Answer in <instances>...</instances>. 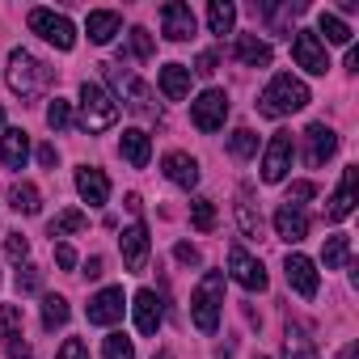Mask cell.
Here are the masks:
<instances>
[{
	"label": "cell",
	"mask_w": 359,
	"mask_h": 359,
	"mask_svg": "<svg viewBox=\"0 0 359 359\" xmlns=\"http://www.w3.org/2000/svg\"><path fill=\"white\" fill-rule=\"evenodd\" d=\"M51 81H55V68H47L39 55H30L26 47H13L9 51V89L18 93V97H43L47 89H51Z\"/></svg>",
	"instance_id": "1"
},
{
	"label": "cell",
	"mask_w": 359,
	"mask_h": 359,
	"mask_svg": "<svg viewBox=\"0 0 359 359\" xmlns=\"http://www.w3.org/2000/svg\"><path fill=\"white\" fill-rule=\"evenodd\" d=\"M309 102H313V97H309V85H304L300 76H292V72H279V76H271V85L262 89L258 114H266V118H287V114L304 110Z\"/></svg>",
	"instance_id": "2"
},
{
	"label": "cell",
	"mask_w": 359,
	"mask_h": 359,
	"mask_svg": "<svg viewBox=\"0 0 359 359\" xmlns=\"http://www.w3.org/2000/svg\"><path fill=\"white\" fill-rule=\"evenodd\" d=\"M220 313H224V271H208L191 296V317L203 334H216Z\"/></svg>",
	"instance_id": "3"
},
{
	"label": "cell",
	"mask_w": 359,
	"mask_h": 359,
	"mask_svg": "<svg viewBox=\"0 0 359 359\" xmlns=\"http://www.w3.org/2000/svg\"><path fill=\"white\" fill-rule=\"evenodd\" d=\"M106 68V81L114 85V93H118V102L131 110V114H140V118H156V106H152V89L135 76V72H123L118 64H102Z\"/></svg>",
	"instance_id": "4"
},
{
	"label": "cell",
	"mask_w": 359,
	"mask_h": 359,
	"mask_svg": "<svg viewBox=\"0 0 359 359\" xmlns=\"http://www.w3.org/2000/svg\"><path fill=\"white\" fill-rule=\"evenodd\" d=\"M114 123H118V102H114L102 85L85 81V85H81V127L93 135V131H110Z\"/></svg>",
	"instance_id": "5"
},
{
	"label": "cell",
	"mask_w": 359,
	"mask_h": 359,
	"mask_svg": "<svg viewBox=\"0 0 359 359\" xmlns=\"http://www.w3.org/2000/svg\"><path fill=\"white\" fill-rule=\"evenodd\" d=\"M30 30L34 34H43L51 47H60V51H72L76 47V26L64 18V13H55V9H34L30 13Z\"/></svg>",
	"instance_id": "6"
},
{
	"label": "cell",
	"mask_w": 359,
	"mask_h": 359,
	"mask_svg": "<svg viewBox=\"0 0 359 359\" xmlns=\"http://www.w3.org/2000/svg\"><path fill=\"white\" fill-rule=\"evenodd\" d=\"M224 118H229V93L224 89H203L195 102H191V123L199 127V131H220L224 127Z\"/></svg>",
	"instance_id": "7"
},
{
	"label": "cell",
	"mask_w": 359,
	"mask_h": 359,
	"mask_svg": "<svg viewBox=\"0 0 359 359\" xmlns=\"http://www.w3.org/2000/svg\"><path fill=\"white\" fill-rule=\"evenodd\" d=\"M292 60H296V68H304L309 76H325V72H330L325 43H321L313 30H296V34H292Z\"/></svg>",
	"instance_id": "8"
},
{
	"label": "cell",
	"mask_w": 359,
	"mask_h": 359,
	"mask_svg": "<svg viewBox=\"0 0 359 359\" xmlns=\"http://www.w3.org/2000/svg\"><path fill=\"white\" fill-rule=\"evenodd\" d=\"M292 131H275L271 140H266V148H262V182H283L287 177V169H292Z\"/></svg>",
	"instance_id": "9"
},
{
	"label": "cell",
	"mask_w": 359,
	"mask_h": 359,
	"mask_svg": "<svg viewBox=\"0 0 359 359\" xmlns=\"http://www.w3.org/2000/svg\"><path fill=\"white\" fill-rule=\"evenodd\" d=\"M118 245H123V266H127L131 275H140V271L148 266V254H152V237H148V224H144V220H135L131 229H123Z\"/></svg>",
	"instance_id": "10"
},
{
	"label": "cell",
	"mask_w": 359,
	"mask_h": 359,
	"mask_svg": "<svg viewBox=\"0 0 359 359\" xmlns=\"http://www.w3.org/2000/svg\"><path fill=\"white\" fill-rule=\"evenodd\" d=\"M229 271H233V279L245 287V292H266V271H262V262L245 250V245H233L229 250Z\"/></svg>",
	"instance_id": "11"
},
{
	"label": "cell",
	"mask_w": 359,
	"mask_h": 359,
	"mask_svg": "<svg viewBox=\"0 0 359 359\" xmlns=\"http://www.w3.org/2000/svg\"><path fill=\"white\" fill-rule=\"evenodd\" d=\"M161 34L169 43H187L195 34V9L182 5V0H169V5L161 9Z\"/></svg>",
	"instance_id": "12"
},
{
	"label": "cell",
	"mask_w": 359,
	"mask_h": 359,
	"mask_svg": "<svg viewBox=\"0 0 359 359\" xmlns=\"http://www.w3.org/2000/svg\"><path fill=\"white\" fill-rule=\"evenodd\" d=\"M283 275H287V283H292L296 296H304V300L317 296V283H321V279H317V262H313V258H304V254H287Z\"/></svg>",
	"instance_id": "13"
},
{
	"label": "cell",
	"mask_w": 359,
	"mask_h": 359,
	"mask_svg": "<svg viewBox=\"0 0 359 359\" xmlns=\"http://www.w3.org/2000/svg\"><path fill=\"white\" fill-rule=\"evenodd\" d=\"M334 152H338V135H334V127L313 123V127L304 131V161H309L313 169H321Z\"/></svg>",
	"instance_id": "14"
},
{
	"label": "cell",
	"mask_w": 359,
	"mask_h": 359,
	"mask_svg": "<svg viewBox=\"0 0 359 359\" xmlns=\"http://www.w3.org/2000/svg\"><path fill=\"white\" fill-rule=\"evenodd\" d=\"M355 187H359V165H346L342 169V182H338V191H334V199L325 208V220L330 224H338V220H346L355 212Z\"/></svg>",
	"instance_id": "15"
},
{
	"label": "cell",
	"mask_w": 359,
	"mask_h": 359,
	"mask_svg": "<svg viewBox=\"0 0 359 359\" xmlns=\"http://www.w3.org/2000/svg\"><path fill=\"white\" fill-rule=\"evenodd\" d=\"M131 313H135V330H140V334H156L161 321H165V309H161V300H156L152 287H140V292H135Z\"/></svg>",
	"instance_id": "16"
},
{
	"label": "cell",
	"mask_w": 359,
	"mask_h": 359,
	"mask_svg": "<svg viewBox=\"0 0 359 359\" xmlns=\"http://www.w3.org/2000/svg\"><path fill=\"white\" fill-rule=\"evenodd\" d=\"M76 191H81V199L89 208H106V199H110V177L102 169H93V165H81L76 169Z\"/></svg>",
	"instance_id": "17"
},
{
	"label": "cell",
	"mask_w": 359,
	"mask_h": 359,
	"mask_svg": "<svg viewBox=\"0 0 359 359\" xmlns=\"http://www.w3.org/2000/svg\"><path fill=\"white\" fill-rule=\"evenodd\" d=\"M123 287H102L93 300H89V325H114L123 317Z\"/></svg>",
	"instance_id": "18"
},
{
	"label": "cell",
	"mask_w": 359,
	"mask_h": 359,
	"mask_svg": "<svg viewBox=\"0 0 359 359\" xmlns=\"http://www.w3.org/2000/svg\"><path fill=\"white\" fill-rule=\"evenodd\" d=\"M161 165H165V177H169L173 187H182V191H195V187H199V161H195V156L169 152Z\"/></svg>",
	"instance_id": "19"
},
{
	"label": "cell",
	"mask_w": 359,
	"mask_h": 359,
	"mask_svg": "<svg viewBox=\"0 0 359 359\" xmlns=\"http://www.w3.org/2000/svg\"><path fill=\"white\" fill-rule=\"evenodd\" d=\"M0 161H5V169H26V161H30V135L22 127H5V135H0Z\"/></svg>",
	"instance_id": "20"
},
{
	"label": "cell",
	"mask_w": 359,
	"mask_h": 359,
	"mask_svg": "<svg viewBox=\"0 0 359 359\" xmlns=\"http://www.w3.org/2000/svg\"><path fill=\"white\" fill-rule=\"evenodd\" d=\"M118 30H123V18H118L114 9H93V13L85 18V34H89V43H97V47L114 43Z\"/></svg>",
	"instance_id": "21"
},
{
	"label": "cell",
	"mask_w": 359,
	"mask_h": 359,
	"mask_svg": "<svg viewBox=\"0 0 359 359\" xmlns=\"http://www.w3.org/2000/svg\"><path fill=\"white\" fill-rule=\"evenodd\" d=\"M275 233L287 241V245H300L304 237H309V216L300 212V208H292V203H283L279 212H275Z\"/></svg>",
	"instance_id": "22"
},
{
	"label": "cell",
	"mask_w": 359,
	"mask_h": 359,
	"mask_svg": "<svg viewBox=\"0 0 359 359\" xmlns=\"http://www.w3.org/2000/svg\"><path fill=\"white\" fill-rule=\"evenodd\" d=\"M233 55H237V64H245V68H266V64H271V43L258 39V34H237Z\"/></svg>",
	"instance_id": "23"
},
{
	"label": "cell",
	"mask_w": 359,
	"mask_h": 359,
	"mask_svg": "<svg viewBox=\"0 0 359 359\" xmlns=\"http://www.w3.org/2000/svg\"><path fill=\"white\" fill-rule=\"evenodd\" d=\"M118 152H123V161H127L131 169H144V165L152 161V140H148V131H140V127L123 131V140H118Z\"/></svg>",
	"instance_id": "24"
},
{
	"label": "cell",
	"mask_w": 359,
	"mask_h": 359,
	"mask_svg": "<svg viewBox=\"0 0 359 359\" xmlns=\"http://www.w3.org/2000/svg\"><path fill=\"white\" fill-rule=\"evenodd\" d=\"M161 93H165L169 102H182V97L191 93V68H187V64H165V68H161Z\"/></svg>",
	"instance_id": "25"
},
{
	"label": "cell",
	"mask_w": 359,
	"mask_h": 359,
	"mask_svg": "<svg viewBox=\"0 0 359 359\" xmlns=\"http://www.w3.org/2000/svg\"><path fill=\"white\" fill-rule=\"evenodd\" d=\"M283 359H317V346H313L309 330L296 325V321H287V330H283Z\"/></svg>",
	"instance_id": "26"
},
{
	"label": "cell",
	"mask_w": 359,
	"mask_h": 359,
	"mask_svg": "<svg viewBox=\"0 0 359 359\" xmlns=\"http://www.w3.org/2000/svg\"><path fill=\"white\" fill-rule=\"evenodd\" d=\"M9 203H13V212H22V216H39V212H43V195H39L34 182H13V187H9Z\"/></svg>",
	"instance_id": "27"
},
{
	"label": "cell",
	"mask_w": 359,
	"mask_h": 359,
	"mask_svg": "<svg viewBox=\"0 0 359 359\" xmlns=\"http://www.w3.org/2000/svg\"><path fill=\"white\" fill-rule=\"evenodd\" d=\"M233 26H237V5H229V0H212L208 5V30L212 34H233Z\"/></svg>",
	"instance_id": "28"
},
{
	"label": "cell",
	"mask_w": 359,
	"mask_h": 359,
	"mask_svg": "<svg viewBox=\"0 0 359 359\" xmlns=\"http://www.w3.org/2000/svg\"><path fill=\"white\" fill-rule=\"evenodd\" d=\"M300 9H304V5H292V0H287V5H266V0L258 5V13L266 18V26H271L275 34H287V30H292L287 22H292V18H296Z\"/></svg>",
	"instance_id": "29"
},
{
	"label": "cell",
	"mask_w": 359,
	"mask_h": 359,
	"mask_svg": "<svg viewBox=\"0 0 359 359\" xmlns=\"http://www.w3.org/2000/svg\"><path fill=\"white\" fill-rule=\"evenodd\" d=\"M321 262H325V271H342V266L351 262V237H342V233H334V237H325V250H321Z\"/></svg>",
	"instance_id": "30"
},
{
	"label": "cell",
	"mask_w": 359,
	"mask_h": 359,
	"mask_svg": "<svg viewBox=\"0 0 359 359\" xmlns=\"http://www.w3.org/2000/svg\"><path fill=\"white\" fill-rule=\"evenodd\" d=\"M68 300L64 296H43V330H60V325H68Z\"/></svg>",
	"instance_id": "31"
},
{
	"label": "cell",
	"mask_w": 359,
	"mask_h": 359,
	"mask_svg": "<svg viewBox=\"0 0 359 359\" xmlns=\"http://www.w3.org/2000/svg\"><path fill=\"white\" fill-rule=\"evenodd\" d=\"M321 34H325V43H334V47H351V26H346L342 18H334V13H321Z\"/></svg>",
	"instance_id": "32"
},
{
	"label": "cell",
	"mask_w": 359,
	"mask_h": 359,
	"mask_svg": "<svg viewBox=\"0 0 359 359\" xmlns=\"http://www.w3.org/2000/svg\"><path fill=\"white\" fill-rule=\"evenodd\" d=\"M229 152H233L237 161H250V156L258 152V135H254L250 127H237V131L229 135Z\"/></svg>",
	"instance_id": "33"
},
{
	"label": "cell",
	"mask_w": 359,
	"mask_h": 359,
	"mask_svg": "<svg viewBox=\"0 0 359 359\" xmlns=\"http://www.w3.org/2000/svg\"><path fill=\"white\" fill-rule=\"evenodd\" d=\"M237 220H241V233H245V237H258V233H262V216L254 212L250 195H241V199H237Z\"/></svg>",
	"instance_id": "34"
},
{
	"label": "cell",
	"mask_w": 359,
	"mask_h": 359,
	"mask_svg": "<svg viewBox=\"0 0 359 359\" xmlns=\"http://www.w3.org/2000/svg\"><path fill=\"white\" fill-rule=\"evenodd\" d=\"M81 229H85V212H76V208H68L51 220V237H68V233H81Z\"/></svg>",
	"instance_id": "35"
},
{
	"label": "cell",
	"mask_w": 359,
	"mask_h": 359,
	"mask_svg": "<svg viewBox=\"0 0 359 359\" xmlns=\"http://www.w3.org/2000/svg\"><path fill=\"white\" fill-rule=\"evenodd\" d=\"M0 338H22V309L18 304H0Z\"/></svg>",
	"instance_id": "36"
},
{
	"label": "cell",
	"mask_w": 359,
	"mask_h": 359,
	"mask_svg": "<svg viewBox=\"0 0 359 359\" xmlns=\"http://www.w3.org/2000/svg\"><path fill=\"white\" fill-rule=\"evenodd\" d=\"M47 127H51V131H68V127H72V102L55 97V102L47 106Z\"/></svg>",
	"instance_id": "37"
},
{
	"label": "cell",
	"mask_w": 359,
	"mask_h": 359,
	"mask_svg": "<svg viewBox=\"0 0 359 359\" xmlns=\"http://www.w3.org/2000/svg\"><path fill=\"white\" fill-rule=\"evenodd\" d=\"M191 220H195L199 233H212V229H216V203H212V199H195V203H191Z\"/></svg>",
	"instance_id": "38"
},
{
	"label": "cell",
	"mask_w": 359,
	"mask_h": 359,
	"mask_svg": "<svg viewBox=\"0 0 359 359\" xmlns=\"http://www.w3.org/2000/svg\"><path fill=\"white\" fill-rule=\"evenodd\" d=\"M18 292H22V296H34V292H43V271L26 262V266L18 271Z\"/></svg>",
	"instance_id": "39"
},
{
	"label": "cell",
	"mask_w": 359,
	"mask_h": 359,
	"mask_svg": "<svg viewBox=\"0 0 359 359\" xmlns=\"http://www.w3.org/2000/svg\"><path fill=\"white\" fill-rule=\"evenodd\" d=\"M106 359H135V342L127 334H110L106 338Z\"/></svg>",
	"instance_id": "40"
},
{
	"label": "cell",
	"mask_w": 359,
	"mask_h": 359,
	"mask_svg": "<svg viewBox=\"0 0 359 359\" xmlns=\"http://www.w3.org/2000/svg\"><path fill=\"white\" fill-rule=\"evenodd\" d=\"M131 55L135 60H148L152 55V34L144 26H131Z\"/></svg>",
	"instance_id": "41"
},
{
	"label": "cell",
	"mask_w": 359,
	"mask_h": 359,
	"mask_svg": "<svg viewBox=\"0 0 359 359\" xmlns=\"http://www.w3.org/2000/svg\"><path fill=\"white\" fill-rule=\"evenodd\" d=\"M5 254H9V258H13V262L22 266V262L30 258V241H26L22 233H9V241H5Z\"/></svg>",
	"instance_id": "42"
},
{
	"label": "cell",
	"mask_w": 359,
	"mask_h": 359,
	"mask_svg": "<svg viewBox=\"0 0 359 359\" xmlns=\"http://www.w3.org/2000/svg\"><path fill=\"white\" fill-rule=\"evenodd\" d=\"M313 195H317V187H313V182H292V187H287V203H292V208H300V203H304V199H313Z\"/></svg>",
	"instance_id": "43"
},
{
	"label": "cell",
	"mask_w": 359,
	"mask_h": 359,
	"mask_svg": "<svg viewBox=\"0 0 359 359\" xmlns=\"http://www.w3.org/2000/svg\"><path fill=\"white\" fill-rule=\"evenodd\" d=\"M55 359H89V346L81 342V338H68L64 346H60V355Z\"/></svg>",
	"instance_id": "44"
},
{
	"label": "cell",
	"mask_w": 359,
	"mask_h": 359,
	"mask_svg": "<svg viewBox=\"0 0 359 359\" xmlns=\"http://www.w3.org/2000/svg\"><path fill=\"white\" fill-rule=\"evenodd\" d=\"M5 351H9L13 359H34V351H30V342H26V334H22V338H9V342H5Z\"/></svg>",
	"instance_id": "45"
},
{
	"label": "cell",
	"mask_w": 359,
	"mask_h": 359,
	"mask_svg": "<svg viewBox=\"0 0 359 359\" xmlns=\"http://www.w3.org/2000/svg\"><path fill=\"white\" fill-rule=\"evenodd\" d=\"M173 258H177V262H187V266H199V250L187 245V241H177V245H173Z\"/></svg>",
	"instance_id": "46"
},
{
	"label": "cell",
	"mask_w": 359,
	"mask_h": 359,
	"mask_svg": "<svg viewBox=\"0 0 359 359\" xmlns=\"http://www.w3.org/2000/svg\"><path fill=\"white\" fill-rule=\"evenodd\" d=\"M55 262H60V266H64V271H72V266H76V250H72V245H64V241H60V245H55Z\"/></svg>",
	"instance_id": "47"
},
{
	"label": "cell",
	"mask_w": 359,
	"mask_h": 359,
	"mask_svg": "<svg viewBox=\"0 0 359 359\" xmlns=\"http://www.w3.org/2000/svg\"><path fill=\"white\" fill-rule=\"evenodd\" d=\"M195 72H199V76H212V72H216V51H203V55L195 60Z\"/></svg>",
	"instance_id": "48"
},
{
	"label": "cell",
	"mask_w": 359,
	"mask_h": 359,
	"mask_svg": "<svg viewBox=\"0 0 359 359\" xmlns=\"http://www.w3.org/2000/svg\"><path fill=\"white\" fill-rule=\"evenodd\" d=\"M55 161H60L55 144H43V148H39V165H43V169H55Z\"/></svg>",
	"instance_id": "49"
},
{
	"label": "cell",
	"mask_w": 359,
	"mask_h": 359,
	"mask_svg": "<svg viewBox=\"0 0 359 359\" xmlns=\"http://www.w3.org/2000/svg\"><path fill=\"white\" fill-rule=\"evenodd\" d=\"M346 68L359 72V47H346Z\"/></svg>",
	"instance_id": "50"
},
{
	"label": "cell",
	"mask_w": 359,
	"mask_h": 359,
	"mask_svg": "<svg viewBox=\"0 0 359 359\" xmlns=\"http://www.w3.org/2000/svg\"><path fill=\"white\" fill-rule=\"evenodd\" d=\"M85 275L97 279V275H102V258H89V262H85Z\"/></svg>",
	"instance_id": "51"
},
{
	"label": "cell",
	"mask_w": 359,
	"mask_h": 359,
	"mask_svg": "<svg viewBox=\"0 0 359 359\" xmlns=\"http://www.w3.org/2000/svg\"><path fill=\"white\" fill-rule=\"evenodd\" d=\"M338 359H359V346H355V342H346V346L338 351Z\"/></svg>",
	"instance_id": "52"
},
{
	"label": "cell",
	"mask_w": 359,
	"mask_h": 359,
	"mask_svg": "<svg viewBox=\"0 0 359 359\" xmlns=\"http://www.w3.org/2000/svg\"><path fill=\"white\" fill-rule=\"evenodd\" d=\"M152 359H173V351H156V355H152Z\"/></svg>",
	"instance_id": "53"
},
{
	"label": "cell",
	"mask_w": 359,
	"mask_h": 359,
	"mask_svg": "<svg viewBox=\"0 0 359 359\" xmlns=\"http://www.w3.org/2000/svg\"><path fill=\"white\" fill-rule=\"evenodd\" d=\"M0 127H5V110H0Z\"/></svg>",
	"instance_id": "54"
},
{
	"label": "cell",
	"mask_w": 359,
	"mask_h": 359,
	"mask_svg": "<svg viewBox=\"0 0 359 359\" xmlns=\"http://www.w3.org/2000/svg\"><path fill=\"white\" fill-rule=\"evenodd\" d=\"M254 359H271V355H254Z\"/></svg>",
	"instance_id": "55"
}]
</instances>
